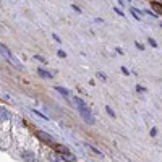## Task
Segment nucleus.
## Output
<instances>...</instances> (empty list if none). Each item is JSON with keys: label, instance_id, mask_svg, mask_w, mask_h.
<instances>
[{"label": "nucleus", "instance_id": "nucleus-10", "mask_svg": "<svg viewBox=\"0 0 162 162\" xmlns=\"http://www.w3.org/2000/svg\"><path fill=\"white\" fill-rule=\"evenodd\" d=\"M73 102L76 104V106H78V109H80V107H83V106H86V104H84L80 97H75V99H73Z\"/></svg>", "mask_w": 162, "mask_h": 162}, {"label": "nucleus", "instance_id": "nucleus-2", "mask_svg": "<svg viewBox=\"0 0 162 162\" xmlns=\"http://www.w3.org/2000/svg\"><path fill=\"white\" fill-rule=\"evenodd\" d=\"M0 54H2V55H3V59H7V60H10V62H13V63H15L16 66H21V65H20V63H18L16 60H13V55H12V52H10V50H8V49H7V47L3 45V44H0Z\"/></svg>", "mask_w": 162, "mask_h": 162}, {"label": "nucleus", "instance_id": "nucleus-8", "mask_svg": "<svg viewBox=\"0 0 162 162\" xmlns=\"http://www.w3.org/2000/svg\"><path fill=\"white\" fill-rule=\"evenodd\" d=\"M37 71H39V75H41V76H44V78H52V75H50L49 71H44L42 68H39Z\"/></svg>", "mask_w": 162, "mask_h": 162}, {"label": "nucleus", "instance_id": "nucleus-5", "mask_svg": "<svg viewBox=\"0 0 162 162\" xmlns=\"http://www.w3.org/2000/svg\"><path fill=\"white\" fill-rule=\"evenodd\" d=\"M55 149H57V151H59V152H60V154H62L63 157L70 154V151H68V149H66L65 146H60V144H57V146H55Z\"/></svg>", "mask_w": 162, "mask_h": 162}, {"label": "nucleus", "instance_id": "nucleus-22", "mask_svg": "<svg viewBox=\"0 0 162 162\" xmlns=\"http://www.w3.org/2000/svg\"><path fill=\"white\" fill-rule=\"evenodd\" d=\"M160 26H162V24H160Z\"/></svg>", "mask_w": 162, "mask_h": 162}, {"label": "nucleus", "instance_id": "nucleus-3", "mask_svg": "<svg viewBox=\"0 0 162 162\" xmlns=\"http://www.w3.org/2000/svg\"><path fill=\"white\" fill-rule=\"evenodd\" d=\"M12 118V115H10V112H8L5 107H0V120H3V122H7V120H10Z\"/></svg>", "mask_w": 162, "mask_h": 162}, {"label": "nucleus", "instance_id": "nucleus-9", "mask_svg": "<svg viewBox=\"0 0 162 162\" xmlns=\"http://www.w3.org/2000/svg\"><path fill=\"white\" fill-rule=\"evenodd\" d=\"M151 5H152V8H154V10H156V12H159V13H162V7H160V3H157V2H152Z\"/></svg>", "mask_w": 162, "mask_h": 162}, {"label": "nucleus", "instance_id": "nucleus-15", "mask_svg": "<svg viewBox=\"0 0 162 162\" xmlns=\"http://www.w3.org/2000/svg\"><path fill=\"white\" fill-rule=\"evenodd\" d=\"M136 91H138V92H146V88H143V86H139V84H138V86H136Z\"/></svg>", "mask_w": 162, "mask_h": 162}, {"label": "nucleus", "instance_id": "nucleus-4", "mask_svg": "<svg viewBox=\"0 0 162 162\" xmlns=\"http://www.w3.org/2000/svg\"><path fill=\"white\" fill-rule=\"evenodd\" d=\"M36 135L39 136L42 141H45V143H52V136L47 135V133H44V131H36Z\"/></svg>", "mask_w": 162, "mask_h": 162}, {"label": "nucleus", "instance_id": "nucleus-18", "mask_svg": "<svg viewBox=\"0 0 162 162\" xmlns=\"http://www.w3.org/2000/svg\"><path fill=\"white\" fill-rule=\"evenodd\" d=\"M122 73H123V75H130V71L127 70V66H122Z\"/></svg>", "mask_w": 162, "mask_h": 162}, {"label": "nucleus", "instance_id": "nucleus-13", "mask_svg": "<svg viewBox=\"0 0 162 162\" xmlns=\"http://www.w3.org/2000/svg\"><path fill=\"white\" fill-rule=\"evenodd\" d=\"M33 112L36 113V115H39V117H42L44 120H49V117H45V115H44V113H41V112H37V110H33Z\"/></svg>", "mask_w": 162, "mask_h": 162}, {"label": "nucleus", "instance_id": "nucleus-7", "mask_svg": "<svg viewBox=\"0 0 162 162\" xmlns=\"http://www.w3.org/2000/svg\"><path fill=\"white\" fill-rule=\"evenodd\" d=\"M23 159L26 162H34V154L33 152H23Z\"/></svg>", "mask_w": 162, "mask_h": 162}, {"label": "nucleus", "instance_id": "nucleus-11", "mask_svg": "<svg viewBox=\"0 0 162 162\" xmlns=\"http://www.w3.org/2000/svg\"><path fill=\"white\" fill-rule=\"evenodd\" d=\"M131 13H133V15H135V18H136V20H139V18H141V12H138V10H136V8H135V7H133V8H131Z\"/></svg>", "mask_w": 162, "mask_h": 162}, {"label": "nucleus", "instance_id": "nucleus-21", "mask_svg": "<svg viewBox=\"0 0 162 162\" xmlns=\"http://www.w3.org/2000/svg\"><path fill=\"white\" fill-rule=\"evenodd\" d=\"M36 59H37V60H41V62H45V59H42L41 55H36Z\"/></svg>", "mask_w": 162, "mask_h": 162}, {"label": "nucleus", "instance_id": "nucleus-19", "mask_svg": "<svg viewBox=\"0 0 162 162\" xmlns=\"http://www.w3.org/2000/svg\"><path fill=\"white\" fill-rule=\"evenodd\" d=\"M57 54H59V57H62V59H65V57H66V54H65L63 50H59V52H57Z\"/></svg>", "mask_w": 162, "mask_h": 162}, {"label": "nucleus", "instance_id": "nucleus-14", "mask_svg": "<svg viewBox=\"0 0 162 162\" xmlns=\"http://www.w3.org/2000/svg\"><path fill=\"white\" fill-rule=\"evenodd\" d=\"M148 42H149V45H152V47H157V42H156L154 39H148Z\"/></svg>", "mask_w": 162, "mask_h": 162}, {"label": "nucleus", "instance_id": "nucleus-1", "mask_svg": "<svg viewBox=\"0 0 162 162\" xmlns=\"http://www.w3.org/2000/svg\"><path fill=\"white\" fill-rule=\"evenodd\" d=\"M78 110H80V113H81V117L84 118V122L89 123V125H92V123H94V117H92V113H91V109H89L88 106H83V107H80Z\"/></svg>", "mask_w": 162, "mask_h": 162}, {"label": "nucleus", "instance_id": "nucleus-6", "mask_svg": "<svg viewBox=\"0 0 162 162\" xmlns=\"http://www.w3.org/2000/svg\"><path fill=\"white\" fill-rule=\"evenodd\" d=\"M55 91H59L63 97H68L70 96V92H68V89H65V88H62V86H55Z\"/></svg>", "mask_w": 162, "mask_h": 162}, {"label": "nucleus", "instance_id": "nucleus-16", "mask_svg": "<svg viewBox=\"0 0 162 162\" xmlns=\"http://www.w3.org/2000/svg\"><path fill=\"white\" fill-rule=\"evenodd\" d=\"M89 149H91L92 152H96V154H99V156H101V151H99V149H96L94 146H89Z\"/></svg>", "mask_w": 162, "mask_h": 162}, {"label": "nucleus", "instance_id": "nucleus-20", "mask_svg": "<svg viewBox=\"0 0 162 162\" xmlns=\"http://www.w3.org/2000/svg\"><path fill=\"white\" fill-rule=\"evenodd\" d=\"M54 39H55L57 42H62V39H60V37H59V36H57V34H54Z\"/></svg>", "mask_w": 162, "mask_h": 162}, {"label": "nucleus", "instance_id": "nucleus-17", "mask_svg": "<svg viewBox=\"0 0 162 162\" xmlns=\"http://www.w3.org/2000/svg\"><path fill=\"white\" fill-rule=\"evenodd\" d=\"M157 135V128L154 127V128H151V136H156Z\"/></svg>", "mask_w": 162, "mask_h": 162}, {"label": "nucleus", "instance_id": "nucleus-12", "mask_svg": "<svg viewBox=\"0 0 162 162\" xmlns=\"http://www.w3.org/2000/svg\"><path fill=\"white\" fill-rule=\"evenodd\" d=\"M106 112H107V113H109V115H110V117H112V118H113V117H115V112H113V110H112V109H110V107H109V106H107V107H106Z\"/></svg>", "mask_w": 162, "mask_h": 162}]
</instances>
